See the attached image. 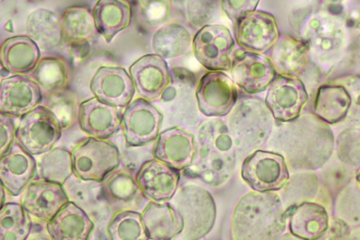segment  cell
Segmentation results:
<instances>
[{"mask_svg": "<svg viewBox=\"0 0 360 240\" xmlns=\"http://www.w3.org/2000/svg\"><path fill=\"white\" fill-rule=\"evenodd\" d=\"M94 227L88 215L69 201L47 222L46 229L52 240H89Z\"/></svg>", "mask_w": 360, "mask_h": 240, "instance_id": "603a6c76", "label": "cell"}, {"mask_svg": "<svg viewBox=\"0 0 360 240\" xmlns=\"http://www.w3.org/2000/svg\"><path fill=\"white\" fill-rule=\"evenodd\" d=\"M17 127L11 116L0 113V155L5 154L15 141Z\"/></svg>", "mask_w": 360, "mask_h": 240, "instance_id": "f35d334b", "label": "cell"}, {"mask_svg": "<svg viewBox=\"0 0 360 240\" xmlns=\"http://www.w3.org/2000/svg\"><path fill=\"white\" fill-rule=\"evenodd\" d=\"M259 1H221L220 6L226 16L234 23L247 13L257 10Z\"/></svg>", "mask_w": 360, "mask_h": 240, "instance_id": "74e56055", "label": "cell"}, {"mask_svg": "<svg viewBox=\"0 0 360 240\" xmlns=\"http://www.w3.org/2000/svg\"><path fill=\"white\" fill-rule=\"evenodd\" d=\"M92 11L98 32L108 43L131 23V8L127 1L99 0Z\"/></svg>", "mask_w": 360, "mask_h": 240, "instance_id": "83f0119b", "label": "cell"}, {"mask_svg": "<svg viewBox=\"0 0 360 240\" xmlns=\"http://www.w3.org/2000/svg\"><path fill=\"white\" fill-rule=\"evenodd\" d=\"M26 31L43 51L58 48L64 39L60 16L46 8H37L28 15Z\"/></svg>", "mask_w": 360, "mask_h": 240, "instance_id": "4316f807", "label": "cell"}, {"mask_svg": "<svg viewBox=\"0 0 360 240\" xmlns=\"http://www.w3.org/2000/svg\"><path fill=\"white\" fill-rule=\"evenodd\" d=\"M196 153L197 144L193 135L176 127L160 132L153 149L154 158L177 171L191 166Z\"/></svg>", "mask_w": 360, "mask_h": 240, "instance_id": "e0dca14e", "label": "cell"}, {"mask_svg": "<svg viewBox=\"0 0 360 240\" xmlns=\"http://www.w3.org/2000/svg\"><path fill=\"white\" fill-rule=\"evenodd\" d=\"M285 225L279 197L251 191L238 201L231 218L232 240H276Z\"/></svg>", "mask_w": 360, "mask_h": 240, "instance_id": "7a4b0ae2", "label": "cell"}, {"mask_svg": "<svg viewBox=\"0 0 360 240\" xmlns=\"http://www.w3.org/2000/svg\"><path fill=\"white\" fill-rule=\"evenodd\" d=\"M62 133V123L49 107L39 105L20 118L15 141L32 156L44 154L53 149Z\"/></svg>", "mask_w": 360, "mask_h": 240, "instance_id": "277c9868", "label": "cell"}, {"mask_svg": "<svg viewBox=\"0 0 360 240\" xmlns=\"http://www.w3.org/2000/svg\"><path fill=\"white\" fill-rule=\"evenodd\" d=\"M6 189L4 188V187L1 184V190H0V193H1V207H2L5 203H4V201H5V198H6Z\"/></svg>", "mask_w": 360, "mask_h": 240, "instance_id": "60d3db41", "label": "cell"}, {"mask_svg": "<svg viewBox=\"0 0 360 240\" xmlns=\"http://www.w3.org/2000/svg\"><path fill=\"white\" fill-rule=\"evenodd\" d=\"M129 71L138 95L149 101L160 97L171 82L167 63L155 53L141 56Z\"/></svg>", "mask_w": 360, "mask_h": 240, "instance_id": "5bb4252c", "label": "cell"}, {"mask_svg": "<svg viewBox=\"0 0 360 240\" xmlns=\"http://www.w3.org/2000/svg\"><path fill=\"white\" fill-rule=\"evenodd\" d=\"M359 28H360V23H359Z\"/></svg>", "mask_w": 360, "mask_h": 240, "instance_id": "7bdbcfd3", "label": "cell"}, {"mask_svg": "<svg viewBox=\"0 0 360 240\" xmlns=\"http://www.w3.org/2000/svg\"><path fill=\"white\" fill-rule=\"evenodd\" d=\"M2 68L13 75L32 72L41 59V50L27 35H17L4 41L0 53Z\"/></svg>", "mask_w": 360, "mask_h": 240, "instance_id": "cb8c5ba5", "label": "cell"}, {"mask_svg": "<svg viewBox=\"0 0 360 240\" xmlns=\"http://www.w3.org/2000/svg\"><path fill=\"white\" fill-rule=\"evenodd\" d=\"M230 70L237 87L249 94L265 91L276 77L268 56L244 49L238 50L232 56Z\"/></svg>", "mask_w": 360, "mask_h": 240, "instance_id": "30bf717a", "label": "cell"}, {"mask_svg": "<svg viewBox=\"0 0 360 240\" xmlns=\"http://www.w3.org/2000/svg\"><path fill=\"white\" fill-rule=\"evenodd\" d=\"M307 100L302 82L296 77L278 75L267 89L264 103L279 122L296 119Z\"/></svg>", "mask_w": 360, "mask_h": 240, "instance_id": "4fadbf2b", "label": "cell"}, {"mask_svg": "<svg viewBox=\"0 0 360 240\" xmlns=\"http://www.w3.org/2000/svg\"><path fill=\"white\" fill-rule=\"evenodd\" d=\"M179 171L153 158L139 168L136 179L143 196L155 202H165L174 197L178 189Z\"/></svg>", "mask_w": 360, "mask_h": 240, "instance_id": "ffe728a7", "label": "cell"}, {"mask_svg": "<svg viewBox=\"0 0 360 240\" xmlns=\"http://www.w3.org/2000/svg\"><path fill=\"white\" fill-rule=\"evenodd\" d=\"M41 179L63 185L73 173L72 153L63 148H54L43 154L38 163Z\"/></svg>", "mask_w": 360, "mask_h": 240, "instance_id": "e575fe53", "label": "cell"}, {"mask_svg": "<svg viewBox=\"0 0 360 240\" xmlns=\"http://www.w3.org/2000/svg\"><path fill=\"white\" fill-rule=\"evenodd\" d=\"M279 37L275 18L259 10L250 12L234 23V39L245 51H269Z\"/></svg>", "mask_w": 360, "mask_h": 240, "instance_id": "7c38bea8", "label": "cell"}, {"mask_svg": "<svg viewBox=\"0 0 360 240\" xmlns=\"http://www.w3.org/2000/svg\"><path fill=\"white\" fill-rule=\"evenodd\" d=\"M195 97L198 109L205 116H225L237 102V86L224 72L210 71L200 78Z\"/></svg>", "mask_w": 360, "mask_h": 240, "instance_id": "9c48e42d", "label": "cell"}, {"mask_svg": "<svg viewBox=\"0 0 360 240\" xmlns=\"http://www.w3.org/2000/svg\"><path fill=\"white\" fill-rule=\"evenodd\" d=\"M137 9L138 21L144 26L158 25L167 18L169 6L162 1H139Z\"/></svg>", "mask_w": 360, "mask_h": 240, "instance_id": "8d00e7d4", "label": "cell"}, {"mask_svg": "<svg viewBox=\"0 0 360 240\" xmlns=\"http://www.w3.org/2000/svg\"><path fill=\"white\" fill-rule=\"evenodd\" d=\"M193 38L188 30L181 24L169 23L160 27L152 37V48L163 58L180 56L192 46Z\"/></svg>", "mask_w": 360, "mask_h": 240, "instance_id": "f546056e", "label": "cell"}, {"mask_svg": "<svg viewBox=\"0 0 360 240\" xmlns=\"http://www.w3.org/2000/svg\"><path fill=\"white\" fill-rule=\"evenodd\" d=\"M268 52V57L280 75L295 77L304 65V46L291 37H279Z\"/></svg>", "mask_w": 360, "mask_h": 240, "instance_id": "4dcf8cb0", "label": "cell"}, {"mask_svg": "<svg viewBox=\"0 0 360 240\" xmlns=\"http://www.w3.org/2000/svg\"><path fill=\"white\" fill-rule=\"evenodd\" d=\"M110 240H148L141 214L133 210L117 213L108 226Z\"/></svg>", "mask_w": 360, "mask_h": 240, "instance_id": "d590c367", "label": "cell"}, {"mask_svg": "<svg viewBox=\"0 0 360 240\" xmlns=\"http://www.w3.org/2000/svg\"><path fill=\"white\" fill-rule=\"evenodd\" d=\"M73 173L84 181L103 182L119 166L120 151L112 143L89 137L71 152Z\"/></svg>", "mask_w": 360, "mask_h": 240, "instance_id": "5b68a950", "label": "cell"}, {"mask_svg": "<svg viewBox=\"0 0 360 240\" xmlns=\"http://www.w3.org/2000/svg\"><path fill=\"white\" fill-rule=\"evenodd\" d=\"M271 117L266 105L254 100L242 101L233 111L228 127L235 145L250 150L261 146L270 134Z\"/></svg>", "mask_w": 360, "mask_h": 240, "instance_id": "8992f818", "label": "cell"}, {"mask_svg": "<svg viewBox=\"0 0 360 240\" xmlns=\"http://www.w3.org/2000/svg\"><path fill=\"white\" fill-rule=\"evenodd\" d=\"M32 227L21 204L5 203L0 210V240H27Z\"/></svg>", "mask_w": 360, "mask_h": 240, "instance_id": "836d02e7", "label": "cell"}, {"mask_svg": "<svg viewBox=\"0 0 360 240\" xmlns=\"http://www.w3.org/2000/svg\"><path fill=\"white\" fill-rule=\"evenodd\" d=\"M102 191L110 203L129 206L136 203L143 195L136 179L127 170H114L105 179Z\"/></svg>", "mask_w": 360, "mask_h": 240, "instance_id": "d6a6232c", "label": "cell"}, {"mask_svg": "<svg viewBox=\"0 0 360 240\" xmlns=\"http://www.w3.org/2000/svg\"><path fill=\"white\" fill-rule=\"evenodd\" d=\"M141 217L148 237L153 240H173L184 230L181 215L169 203L150 201Z\"/></svg>", "mask_w": 360, "mask_h": 240, "instance_id": "d4e9b609", "label": "cell"}, {"mask_svg": "<svg viewBox=\"0 0 360 240\" xmlns=\"http://www.w3.org/2000/svg\"><path fill=\"white\" fill-rule=\"evenodd\" d=\"M356 179L357 181V183L359 184V185L360 186V170L359 171L357 172L356 174Z\"/></svg>", "mask_w": 360, "mask_h": 240, "instance_id": "b9f144b4", "label": "cell"}, {"mask_svg": "<svg viewBox=\"0 0 360 240\" xmlns=\"http://www.w3.org/2000/svg\"><path fill=\"white\" fill-rule=\"evenodd\" d=\"M77 118L81 130L90 137L105 139L120 130L122 113L120 108L94 96L79 104Z\"/></svg>", "mask_w": 360, "mask_h": 240, "instance_id": "d6986e66", "label": "cell"}, {"mask_svg": "<svg viewBox=\"0 0 360 240\" xmlns=\"http://www.w3.org/2000/svg\"><path fill=\"white\" fill-rule=\"evenodd\" d=\"M162 115L150 101L142 98L132 101L122 113V126L127 144L141 146L157 139Z\"/></svg>", "mask_w": 360, "mask_h": 240, "instance_id": "8fae6325", "label": "cell"}, {"mask_svg": "<svg viewBox=\"0 0 360 240\" xmlns=\"http://www.w3.org/2000/svg\"><path fill=\"white\" fill-rule=\"evenodd\" d=\"M173 206L184 220L187 240H198L212 229L216 218V206L210 192L196 184H186L175 194Z\"/></svg>", "mask_w": 360, "mask_h": 240, "instance_id": "3957f363", "label": "cell"}, {"mask_svg": "<svg viewBox=\"0 0 360 240\" xmlns=\"http://www.w3.org/2000/svg\"><path fill=\"white\" fill-rule=\"evenodd\" d=\"M36 171L37 163L33 156L16 141L1 156V184L12 196H18L25 190L34 178Z\"/></svg>", "mask_w": 360, "mask_h": 240, "instance_id": "44dd1931", "label": "cell"}, {"mask_svg": "<svg viewBox=\"0 0 360 240\" xmlns=\"http://www.w3.org/2000/svg\"><path fill=\"white\" fill-rule=\"evenodd\" d=\"M90 89L94 97L107 104L126 108L135 93L130 75L116 66H101L90 81Z\"/></svg>", "mask_w": 360, "mask_h": 240, "instance_id": "2e32d148", "label": "cell"}, {"mask_svg": "<svg viewBox=\"0 0 360 240\" xmlns=\"http://www.w3.org/2000/svg\"><path fill=\"white\" fill-rule=\"evenodd\" d=\"M241 177L257 192H273L283 188L290 175L285 158L267 151L256 150L244 160Z\"/></svg>", "mask_w": 360, "mask_h": 240, "instance_id": "52a82bcc", "label": "cell"}, {"mask_svg": "<svg viewBox=\"0 0 360 240\" xmlns=\"http://www.w3.org/2000/svg\"><path fill=\"white\" fill-rule=\"evenodd\" d=\"M72 70L67 59L60 56L41 58L30 77L38 84L43 97L57 98L68 89Z\"/></svg>", "mask_w": 360, "mask_h": 240, "instance_id": "7402d4cb", "label": "cell"}, {"mask_svg": "<svg viewBox=\"0 0 360 240\" xmlns=\"http://www.w3.org/2000/svg\"><path fill=\"white\" fill-rule=\"evenodd\" d=\"M288 215L290 233L302 240H316L328 227L326 209L316 203H302L294 206Z\"/></svg>", "mask_w": 360, "mask_h": 240, "instance_id": "484cf974", "label": "cell"}, {"mask_svg": "<svg viewBox=\"0 0 360 240\" xmlns=\"http://www.w3.org/2000/svg\"><path fill=\"white\" fill-rule=\"evenodd\" d=\"M27 240H52L51 236L42 233L35 234L30 237H28Z\"/></svg>", "mask_w": 360, "mask_h": 240, "instance_id": "ab89813d", "label": "cell"}, {"mask_svg": "<svg viewBox=\"0 0 360 240\" xmlns=\"http://www.w3.org/2000/svg\"><path fill=\"white\" fill-rule=\"evenodd\" d=\"M69 201L62 185L40 179L25 189L20 204L30 215L48 222Z\"/></svg>", "mask_w": 360, "mask_h": 240, "instance_id": "ac0fdd59", "label": "cell"}, {"mask_svg": "<svg viewBox=\"0 0 360 240\" xmlns=\"http://www.w3.org/2000/svg\"><path fill=\"white\" fill-rule=\"evenodd\" d=\"M42 99L39 87L30 76L13 75L1 81V113L21 118L39 106Z\"/></svg>", "mask_w": 360, "mask_h": 240, "instance_id": "9a60e30c", "label": "cell"}, {"mask_svg": "<svg viewBox=\"0 0 360 240\" xmlns=\"http://www.w3.org/2000/svg\"><path fill=\"white\" fill-rule=\"evenodd\" d=\"M350 104L351 98L345 87L325 84L318 90L314 103V113L321 120L333 124L345 117Z\"/></svg>", "mask_w": 360, "mask_h": 240, "instance_id": "1f68e13d", "label": "cell"}, {"mask_svg": "<svg viewBox=\"0 0 360 240\" xmlns=\"http://www.w3.org/2000/svg\"><path fill=\"white\" fill-rule=\"evenodd\" d=\"M60 16L63 38L72 45H84L97 35L93 11L84 6L66 8Z\"/></svg>", "mask_w": 360, "mask_h": 240, "instance_id": "f1b7e54d", "label": "cell"}, {"mask_svg": "<svg viewBox=\"0 0 360 240\" xmlns=\"http://www.w3.org/2000/svg\"><path fill=\"white\" fill-rule=\"evenodd\" d=\"M235 39L224 25L207 24L193 38L192 49L197 61L210 71L229 70Z\"/></svg>", "mask_w": 360, "mask_h": 240, "instance_id": "ba28073f", "label": "cell"}, {"mask_svg": "<svg viewBox=\"0 0 360 240\" xmlns=\"http://www.w3.org/2000/svg\"><path fill=\"white\" fill-rule=\"evenodd\" d=\"M228 126L220 120L204 122L198 133V160L188 175L213 187L226 184L236 163V149Z\"/></svg>", "mask_w": 360, "mask_h": 240, "instance_id": "6da1fadb", "label": "cell"}]
</instances>
